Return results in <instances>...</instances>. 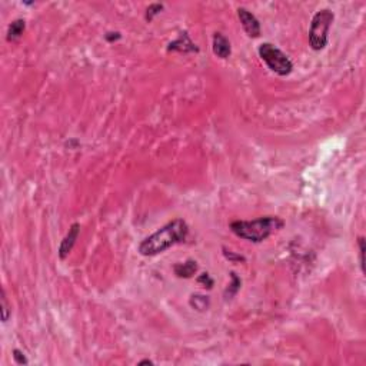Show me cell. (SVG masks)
Listing matches in <instances>:
<instances>
[{"label": "cell", "mask_w": 366, "mask_h": 366, "mask_svg": "<svg viewBox=\"0 0 366 366\" xmlns=\"http://www.w3.org/2000/svg\"><path fill=\"white\" fill-rule=\"evenodd\" d=\"M189 235V226L183 219H175L165 225L153 235L148 236L139 244V252L143 256H154L159 255L169 247L186 241Z\"/></svg>", "instance_id": "cell-1"}, {"label": "cell", "mask_w": 366, "mask_h": 366, "mask_svg": "<svg viewBox=\"0 0 366 366\" xmlns=\"http://www.w3.org/2000/svg\"><path fill=\"white\" fill-rule=\"evenodd\" d=\"M283 225L285 222L277 216H265L255 220H235L230 223V230L244 241L260 244Z\"/></svg>", "instance_id": "cell-2"}, {"label": "cell", "mask_w": 366, "mask_h": 366, "mask_svg": "<svg viewBox=\"0 0 366 366\" xmlns=\"http://www.w3.org/2000/svg\"><path fill=\"white\" fill-rule=\"evenodd\" d=\"M335 15L329 9H322L312 17L309 28V43L313 50H322L328 45V33Z\"/></svg>", "instance_id": "cell-3"}, {"label": "cell", "mask_w": 366, "mask_h": 366, "mask_svg": "<svg viewBox=\"0 0 366 366\" xmlns=\"http://www.w3.org/2000/svg\"><path fill=\"white\" fill-rule=\"evenodd\" d=\"M260 59L266 63V66L279 76H288L293 70V63L289 58L272 43H262L258 49Z\"/></svg>", "instance_id": "cell-4"}, {"label": "cell", "mask_w": 366, "mask_h": 366, "mask_svg": "<svg viewBox=\"0 0 366 366\" xmlns=\"http://www.w3.org/2000/svg\"><path fill=\"white\" fill-rule=\"evenodd\" d=\"M238 16H239V20L242 23V28L244 29V31L247 33L249 37L252 39H256L260 36V23L259 20L256 19V16L253 13H250L247 9L244 7H239L238 9Z\"/></svg>", "instance_id": "cell-5"}, {"label": "cell", "mask_w": 366, "mask_h": 366, "mask_svg": "<svg viewBox=\"0 0 366 366\" xmlns=\"http://www.w3.org/2000/svg\"><path fill=\"white\" fill-rule=\"evenodd\" d=\"M79 233H80V225L79 223H73L70 229H69V232L66 233V236L63 238V241L61 242V246H59V250H58V255H59V258L61 260H64L67 256H69V253L72 252V249H73V246L76 244L77 238H79Z\"/></svg>", "instance_id": "cell-6"}, {"label": "cell", "mask_w": 366, "mask_h": 366, "mask_svg": "<svg viewBox=\"0 0 366 366\" xmlns=\"http://www.w3.org/2000/svg\"><path fill=\"white\" fill-rule=\"evenodd\" d=\"M169 52H181V53H198L199 47L189 37L187 31H182L179 37L168 46Z\"/></svg>", "instance_id": "cell-7"}, {"label": "cell", "mask_w": 366, "mask_h": 366, "mask_svg": "<svg viewBox=\"0 0 366 366\" xmlns=\"http://www.w3.org/2000/svg\"><path fill=\"white\" fill-rule=\"evenodd\" d=\"M214 53L220 59H228L232 53L229 39L220 31H216L214 34Z\"/></svg>", "instance_id": "cell-8"}, {"label": "cell", "mask_w": 366, "mask_h": 366, "mask_svg": "<svg viewBox=\"0 0 366 366\" xmlns=\"http://www.w3.org/2000/svg\"><path fill=\"white\" fill-rule=\"evenodd\" d=\"M173 271H175V274L178 277H183V279H189L192 277L193 274H196L198 271V263L196 260L193 259H187L183 263H176L173 266Z\"/></svg>", "instance_id": "cell-9"}, {"label": "cell", "mask_w": 366, "mask_h": 366, "mask_svg": "<svg viewBox=\"0 0 366 366\" xmlns=\"http://www.w3.org/2000/svg\"><path fill=\"white\" fill-rule=\"evenodd\" d=\"M26 29V22L23 20V19H16L13 20L10 25H9V29H7V42H15L17 40L22 34H23V31Z\"/></svg>", "instance_id": "cell-10"}, {"label": "cell", "mask_w": 366, "mask_h": 366, "mask_svg": "<svg viewBox=\"0 0 366 366\" xmlns=\"http://www.w3.org/2000/svg\"><path fill=\"white\" fill-rule=\"evenodd\" d=\"M189 305L192 306L193 309H196L198 312H203L211 306V299L205 295H192L189 299Z\"/></svg>", "instance_id": "cell-11"}, {"label": "cell", "mask_w": 366, "mask_h": 366, "mask_svg": "<svg viewBox=\"0 0 366 366\" xmlns=\"http://www.w3.org/2000/svg\"><path fill=\"white\" fill-rule=\"evenodd\" d=\"M230 279H232V282L228 285V288L225 290V299L228 301V299H232L239 289H241V285H242V280H241V277L238 276V274H235V272H230Z\"/></svg>", "instance_id": "cell-12"}, {"label": "cell", "mask_w": 366, "mask_h": 366, "mask_svg": "<svg viewBox=\"0 0 366 366\" xmlns=\"http://www.w3.org/2000/svg\"><path fill=\"white\" fill-rule=\"evenodd\" d=\"M163 10V4H160V3H152L149 7H148V10H146V20L148 22H152L153 17L154 16H157L160 12Z\"/></svg>", "instance_id": "cell-13"}, {"label": "cell", "mask_w": 366, "mask_h": 366, "mask_svg": "<svg viewBox=\"0 0 366 366\" xmlns=\"http://www.w3.org/2000/svg\"><path fill=\"white\" fill-rule=\"evenodd\" d=\"M198 280L199 285H202L203 288H206V289H212L214 288V279L211 277V274H199V277L196 279Z\"/></svg>", "instance_id": "cell-14"}, {"label": "cell", "mask_w": 366, "mask_h": 366, "mask_svg": "<svg viewBox=\"0 0 366 366\" xmlns=\"http://www.w3.org/2000/svg\"><path fill=\"white\" fill-rule=\"evenodd\" d=\"M13 359H15V362L17 365H28L29 364L26 355L20 351V349H13Z\"/></svg>", "instance_id": "cell-15"}, {"label": "cell", "mask_w": 366, "mask_h": 366, "mask_svg": "<svg viewBox=\"0 0 366 366\" xmlns=\"http://www.w3.org/2000/svg\"><path fill=\"white\" fill-rule=\"evenodd\" d=\"M9 316H10V310H9V305H7V301H6V295L3 292V295H1V320L7 322Z\"/></svg>", "instance_id": "cell-16"}, {"label": "cell", "mask_w": 366, "mask_h": 366, "mask_svg": "<svg viewBox=\"0 0 366 366\" xmlns=\"http://www.w3.org/2000/svg\"><path fill=\"white\" fill-rule=\"evenodd\" d=\"M358 244H359V256H361V268L365 272V239L364 236H361L358 239Z\"/></svg>", "instance_id": "cell-17"}, {"label": "cell", "mask_w": 366, "mask_h": 366, "mask_svg": "<svg viewBox=\"0 0 366 366\" xmlns=\"http://www.w3.org/2000/svg\"><path fill=\"white\" fill-rule=\"evenodd\" d=\"M223 255H225V258L230 260V262H244V260H246L244 256H241V255H236V253L230 252V250H228L226 247H223Z\"/></svg>", "instance_id": "cell-18"}, {"label": "cell", "mask_w": 366, "mask_h": 366, "mask_svg": "<svg viewBox=\"0 0 366 366\" xmlns=\"http://www.w3.org/2000/svg\"><path fill=\"white\" fill-rule=\"evenodd\" d=\"M122 37V34L119 33V31H112V33H107V34H105V39H106L107 42L109 43H113V42H116V40H119Z\"/></svg>", "instance_id": "cell-19"}, {"label": "cell", "mask_w": 366, "mask_h": 366, "mask_svg": "<svg viewBox=\"0 0 366 366\" xmlns=\"http://www.w3.org/2000/svg\"><path fill=\"white\" fill-rule=\"evenodd\" d=\"M139 366H142V365H153V362L151 361V359H143V361H140L139 364H137Z\"/></svg>", "instance_id": "cell-20"}]
</instances>
